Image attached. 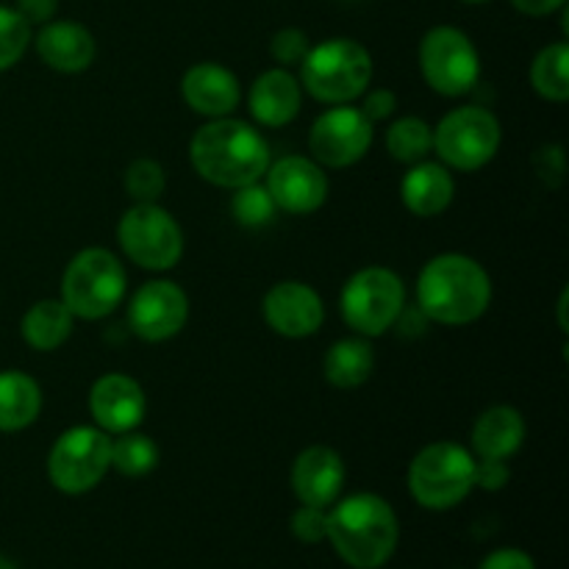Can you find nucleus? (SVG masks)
I'll use <instances>...</instances> for the list:
<instances>
[{
	"label": "nucleus",
	"instance_id": "f257e3e1",
	"mask_svg": "<svg viewBox=\"0 0 569 569\" xmlns=\"http://www.w3.org/2000/svg\"><path fill=\"white\" fill-rule=\"evenodd\" d=\"M189 159L203 181L222 189H239L264 176L270 167V148L248 122L217 117L198 128L189 142Z\"/></svg>",
	"mask_w": 569,
	"mask_h": 569
},
{
	"label": "nucleus",
	"instance_id": "f03ea898",
	"mask_svg": "<svg viewBox=\"0 0 569 569\" xmlns=\"http://www.w3.org/2000/svg\"><path fill=\"white\" fill-rule=\"evenodd\" d=\"M492 303L489 272L465 253H442L417 278V309L439 326H470Z\"/></svg>",
	"mask_w": 569,
	"mask_h": 569
},
{
	"label": "nucleus",
	"instance_id": "7ed1b4c3",
	"mask_svg": "<svg viewBox=\"0 0 569 569\" xmlns=\"http://www.w3.org/2000/svg\"><path fill=\"white\" fill-rule=\"evenodd\" d=\"M398 517L392 506L370 492L350 495L328 511L326 539L339 559L356 569H378L398 548Z\"/></svg>",
	"mask_w": 569,
	"mask_h": 569
},
{
	"label": "nucleus",
	"instance_id": "20e7f679",
	"mask_svg": "<svg viewBox=\"0 0 569 569\" xmlns=\"http://www.w3.org/2000/svg\"><path fill=\"white\" fill-rule=\"evenodd\" d=\"M300 81L320 103H353L372 81V56L356 39H328L309 48L306 59L300 61Z\"/></svg>",
	"mask_w": 569,
	"mask_h": 569
},
{
	"label": "nucleus",
	"instance_id": "39448f33",
	"mask_svg": "<svg viewBox=\"0 0 569 569\" xmlns=\"http://www.w3.org/2000/svg\"><path fill=\"white\" fill-rule=\"evenodd\" d=\"M128 276L122 261L106 248L72 256L61 278V300L81 320H103L126 298Z\"/></svg>",
	"mask_w": 569,
	"mask_h": 569
},
{
	"label": "nucleus",
	"instance_id": "423d86ee",
	"mask_svg": "<svg viewBox=\"0 0 569 569\" xmlns=\"http://www.w3.org/2000/svg\"><path fill=\"white\" fill-rule=\"evenodd\" d=\"M476 487V459L456 442H433L409 467V492L422 509L445 511L459 506Z\"/></svg>",
	"mask_w": 569,
	"mask_h": 569
},
{
	"label": "nucleus",
	"instance_id": "0eeeda50",
	"mask_svg": "<svg viewBox=\"0 0 569 569\" xmlns=\"http://www.w3.org/2000/svg\"><path fill=\"white\" fill-rule=\"evenodd\" d=\"M342 317L359 337L372 339L398 326L406 309V287L387 267H365L342 289Z\"/></svg>",
	"mask_w": 569,
	"mask_h": 569
},
{
	"label": "nucleus",
	"instance_id": "6e6552de",
	"mask_svg": "<svg viewBox=\"0 0 569 569\" xmlns=\"http://www.w3.org/2000/svg\"><path fill=\"white\" fill-rule=\"evenodd\" d=\"M500 139L503 128L492 111L483 106H461L442 117L433 131V150L448 170L476 172L495 159Z\"/></svg>",
	"mask_w": 569,
	"mask_h": 569
},
{
	"label": "nucleus",
	"instance_id": "1a4fd4ad",
	"mask_svg": "<svg viewBox=\"0 0 569 569\" xmlns=\"http://www.w3.org/2000/svg\"><path fill=\"white\" fill-rule=\"evenodd\" d=\"M122 253L142 270H170L183 256V231L159 203H133L117 226Z\"/></svg>",
	"mask_w": 569,
	"mask_h": 569
},
{
	"label": "nucleus",
	"instance_id": "9d476101",
	"mask_svg": "<svg viewBox=\"0 0 569 569\" xmlns=\"http://www.w3.org/2000/svg\"><path fill=\"white\" fill-rule=\"evenodd\" d=\"M111 470V437L98 426H78L61 433L48 456V476L59 492H92Z\"/></svg>",
	"mask_w": 569,
	"mask_h": 569
},
{
	"label": "nucleus",
	"instance_id": "9b49d317",
	"mask_svg": "<svg viewBox=\"0 0 569 569\" xmlns=\"http://www.w3.org/2000/svg\"><path fill=\"white\" fill-rule=\"evenodd\" d=\"M420 70L433 92L445 98L467 94L481 78V56L465 31L437 26L420 42Z\"/></svg>",
	"mask_w": 569,
	"mask_h": 569
},
{
	"label": "nucleus",
	"instance_id": "f8f14e48",
	"mask_svg": "<svg viewBox=\"0 0 569 569\" xmlns=\"http://www.w3.org/2000/svg\"><path fill=\"white\" fill-rule=\"evenodd\" d=\"M372 144V122L356 106H333L315 120L309 150L320 167L342 170L365 159Z\"/></svg>",
	"mask_w": 569,
	"mask_h": 569
},
{
	"label": "nucleus",
	"instance_id": "ddd939ff",
	"mask_svg": "<svg viewBox=\"0 0 569 569\" xmlns=\"http://www.w3.org/2000/svg\"><path fill=\"white\" fill-rule=\"evenodd\" d=\"M189 320V298L178 283L148 281L128 303V328L142 342H167Z\"/></svg>",
	"mask_w": 569,
	"mask_h": 569
},
{
	"label": "nucleus",
	"instance_id": "4468645a",
	"mask_svg": "<svg viewBox=\"0 0 569 569\" xmlns=\"http://www.w3.org/2000/svg\"><path fill=\"white\" fill-rule=\"evenodd\" d=\"M267 192L289 214H315L328 200V176L315 159L283 156L267 167Z\"/></svg>",
	"mask_w": 569,
	"mask_h": 569
},
{
	"label": "nucleus",
	"instance_id": "2eb2a0df",
	"mask_svg": "<svg viewBox=\"0 0 569 569\" xmlns=\"http://www.w3.org/2000/svg\"><path fill=\"white\" fill-rule=\"evenodd\" d=\"M89 411L100 431L117 437V433L137 431L148 411V398L131 376L109 372L94 381L92 392H89Z\"/></svg>",
	"mask_w": 569,
	"mask_h": 569
},
{
	"label": "nucleus",
	"instance_id": "dca6fc26",
	"mask_svg": "<svg viewBox=\"0 0 569 569\" xmlns=\"http://www.w3.org/2000/svg\"><path fill=\"white\" fill-rule=\"evenodd\" d=\"M264 320L276 333L287 339H306L320 331L326 306L320 295L303 281H281L264 295Z\"/></svg>",
	"mask_w": 569,
	"mask_h": 569
},
{
	"label": "nucleus",
	"instance_id": "f3484780",
	"mask_svg": "<svg viewBox=\"0 0 569 569\" xmlns=\"http://www.w3.org/2000/svg\"><path fill=\"white\" fill-rule=\"evenodd\" d=\"M345 461L328 445H311L295 459L292 489L303 506L328 509L337 503L345 487Z\"/></svg>",
	"mask_w": 569,
	"mask_h": 569
},
{
	"label": "nucleus",
	"instance_id": "a211bd4d",
	"mask_svg": "<svg viewBox=\"0 0 569 569\" xmlns=\"http://www.w3.org/2000/svg\"><path fill=\"white\" fill-rule=\"evenodd\" d=\"M181 94L189 109L217 120L237 109L242 92H239V78L228 67L217 61H200L183 72Z\"/></svg>",
	"mask_w": 569,
	"mask_h": 569
},
{
	"label": "nucleus",
	"instance_id": "6ab92c4d",
	"mask_svg": "<svg viewBox=\"0 0 569 569\" xmlns=\"http://www.w3.org/2000/svg\"><path fill=\"white\" fill-rule=\"evenodd\" d=\"M37 53L50 70L76 76V72L89 70L94 53H98V44L81 22L50 20L37 33Z\"/></svg>",
	"mask_w": 569,
	"mask_h": 569
},
{
	"label": "nucleus",
	"instance_id": "aec40b11",
	"mask_svg": "<svg viewBox=\"0 0 569 569\" xmlns=\"http://www.w3.org/2000/svg\"><path fill=\"white\" fill-rule=\"evenodd\" d=\"M300 103H303V89L300 81L287 72L283 67L276 70H267L264 76H259L250 87V114L259 126L267 128H281L289 126L295 117L300 114Z\"/></svg>",
	"mask_w": 569,
	"mask_h": 569
},
{
	"label": "nucleus",
	"instance_id": "412c9836",
	"mask_svg": "<svg viewBox=\"0 0 569 569\" xmlns=\"http://www.w3.org/2000/svg\"><path fill=\"white\" fill-rule=\"evenodd\" d=\"M456 181L450 170L437 161H417L411 170L406 172L403 183H400V198H403L406 209L417 217H437L453 203Z\"/></svg>",
	"mask_w": 569,
	"mask_h": 569
},
{
	"label": "nucleus",
	"instance_id": "4be33fe9",
	"mask_svg": "<svg viewBox=\"0 0 569 569\" xmlns=\"http://www.w3.org/2000/svg\"><path fill=\"white\" fill-rule=\"evenodd\" d=\"M526 442V420L511 406H492L472 426V448L481 459H511Z\"/></svg>",
	"mask_w": 569,
	"mask_h": 569
},
{
	"label": "nucleus",
	"instance_id": "5701e85b",
	"mask_svg": "<svg viewBox=\"0 0 569 569\" xmlns=\"http://www.w3.org/2000/svg\"><path fill=\"white\" fill-rule=\"evenodd\" d=\"M42 411V389L20 370L0 372V433L33 426Z\"/></svg>",
	"mask_w": 569,
	"mask_h": 569
},
{
	"label": "nucleus",
	"instance_id": "b1692460",
	"mask_svg": "<svg viewBox=\"0 0 569 569\" xmlns=\"http://www.w3.org/2000/svg\"><path fill=\"white\" fill-rule=\"evenodd\" d=\"M72 326H76V315L64 306V300H39L22 317V339L28 342V348L42 350V353H50V350L61 348V345L70 339Z\"/></svg>",
	"mask_w": 569,
	"mask_h": 569
},
{
	"label": "nucleus",
	"instance_id": "393cba45",
	"mask_svg": "<svg viewBox=\"0 0 569 569\" xmlns=\"http://www.w3.org/2000/svg\"><path fill=\"white\" fill-rule=\"evenodd\" d=\"M372 370H376V353L372 345L365 337L339 339L331 345L322 361V372H326L328 383L337 389H356L365 381H370Z\"/></svg>",
	"mask_w": 569,
	"mask_h": 569
},
{
	"label": "nucleus",
	"instance_id": "a878e982",
	"mask_svg": "<svg viewBox=\"0 0 569 569\" xmlns=\"http://www.w3.org/2000/svg\"><path fill=\"white\" fill-rule=\"evenodd\" d=\"M531 83L550 103H565L569 98V44L553 42L537 53L531 64Z\"/></svg>",
	"mask_w": 569,
	"mask_h": 569
},
{
	"label": "nucleus",
	"instance_id": "bb28decb",
	"mask_svg": "<svg viewBox=\"0 0 569 569\" xmlns=\"http://www.w3.org/2000/svg\"><path fill=\"white\" fill-rule=\"evenodd\" d=\"M387 150L400 164L426 161L433 150V128L420 117H400L387 131Z\"/></svg>",
	"mask_w": 569,
	"mask_h": 569
},
{
	"label": "nucleus",
	"instance_id": "cd10ccee",
	"mask_svg": "<svg viewBox=\"0 0 569 569\" xmlns=\"http://www.w3.org/2000/svg\"><path fill=\"white\" fill-rule=\"evenodd\" d=\"M159 465V448L150 437L144 433H117L111 439V470L128 478H142L156 470Z\"/></svg>",
	"mask_w": 569,
	"mask_h": 569
},
{
	"label": "nucleus",
	"instance_id": "c85d7f7f",
	"mask_svg": "<svg viewBox=\"0 0 569 569\" xmlns=\"http://www.w3.org/2000/svg\"><path fill=\"white\" fill-rule=\"evenodd\" d=\"M231 211L233 220L244 228H261L272 220V214L278 211L276 200L270 198L267 187H261L259 181L248 183V187L233 189V200H231Z\"/></svg>",
	"mask_w": 569,
	"mask_h": 569
},
{
	"label": "nucleus",
	"instance_id": "c756f323",
	"mask_svg": "<svg viewBox=\"0 0 569 569\" xmlns=\"http://www.w3.org/2000/svg\"><path fill=\"white\" fill-rule=\"evenodd\" d=\"M122 183H126V192L131 194L133 203H156L167 187L164 167L156 159H137L128 164Z\"/></svg>",
	"mask_w": 569,
	"mask_h": 569
},
{
	"label": "nucleus",
	"instance_id": "7c9ffc66",
	"mask_svg": "<svg viewBox=\"0 0 569 569\" xmlns=\"http://www.w3.org/2000/svg\"><path fill=\"white\" fill-rule=\"evenodd\" d=\"M31 44V26L17 9L0 6V72L14 67Z\"/></svg>",
	"mask_w": 569,
	"mask_h": 569
},
{
	"label": "nucleus",
	"instance_id": "2f4dec72",
	"mask_svg": "<svg viewBox=\"0 0 569 569\" xmlns=\"http://www.w3.org/2000/svg\"><path fill=\"white\" fill-rule=\"evenodd\" d=\"M270 53L281 67L300 64L306 59V53H309V37L300 28H281L270 39Z\"/></svg>",
	"mask_w": 569,
	"mask_h": 569
},
{
	"label": "nucleus",
	"instance_id": "473e14b6",
	"mask_svg": "<svg viewBox=\"0 0 569 569\" xmlns=\"http://www.w3.org/2000/svg\"><path fill=\"white\" fill-rule=\"evenodd\" d=\"M328 531V511L317 506H300L292 515V533L295 539L306 545H317L326 539Z\"/></svg>",
	"mask_w": 569,
	"mask_h": 569
},
{
	"label": "nucleus",
	"instance_id": "72a5a7b5",
	"mask_svg": "<svg viewBox=\"0 0 569 569\" xmlns=\"http://www.w3.org/2000/svg\"><path fill=\"white\" fill-rule=\"evenodd\" d=\"M511 472L509 465L503 459H481L476 461V487L489 489V492H498L509 483Z\"/></svg>",
	"mask_w": 569,
	"mask_h": 569
},
{
	"label": "nucleus",
	"instance_id": "f704fd0d",
	"mask_svg": "<svg viewBox=\"0 0 569 569\" xmlns=\"http://www.w3.org/2000/svg\"><path fill=\"white\" fill-rule=\"evenodd\" d=\"M395 109H398V94L392 89H370V92H365L361 111H365V117L370 122L389 120L395 114Z\"/></svg>",
	"mask_w": 569,
	"mask_h": 569
},
{
	"label": "nucleus",
	"instance_id": "c9c22d12",
	"mask_svg": "<svg viewBox=\"0 0 569 569\" xmlns=\"http://www.w3.org/2000/svg\"><path fill=\"white\" fill-rule=\"evenodd\" d=\"M14 9L26 17L28 26H44L59 11V0H17Z\"/></svg>",
	"mask_w": 569,
	"mask_h": 569
},
{
	"label": "nucleus",
	"instance_id": "e433bc0d",
	"mask_svg": "<svg viewBox=\"0 0 569 569\" xmlns=\"http://www.w3.org/2000/svg\"><path fill=\"white\" fill-rule=\"evenodd\" d=\"M481 569H537L533 567L531 556L522 553V550L506 548V550H495L492 556L483 559Z\"/></svg>",
	"mask_w": 569,
	"mask_h": 569
},
{
	"label": "nucleus",
	"instance_id": "4c0bfd02",
	"mask_svg": "<svg viewBox=\"0 0 569 569\" xmlns=\"http://www.w3.org/2000/svg\"><path fill=\"white\" fill-rule=\"evenodd\" d=\"M533 161H537V172L542 178H548L550 172H556L559 178L565 176V150L559 144H545Z\"/></svg>",
	"mask_w": 569,
	"mask_h": 569
},
{
	"label": "nucleus",
	"instance_id": "58836bf2",
	"mask_svg": "<svg viewBox=\"0 0 569 569\" xmlns=\"http://www.w3.org/2000/svg\"><path fill=\"white\" fill-rule=\"evenodd\" d=\"M511 6H515L520 14L548 17V14H553V11L565 9L567 0H511Z\"/></svg>",
	"mask_w": 569,
	"mask_h": 569
},
{
	"label": "nucleus",
	"instance_id": "ea45409f",
	"mask_svg": "<svg viewBox=\"0 0 569 569\" xmlns=\"http://www.w3.org/2000/svg\"><path fill=\"white\" fill-rule=\"evenodd\" d=\"M567 300H569V292L565 289V292H561V298H559V326H561V331H569V326H567Z\"/></svg>",
	"mask_w": 569,
	"mask_h": 569
},
{
	"label": "nucleus",
	"instance_id": "a19ab883",
	"mask_svg": "<svg viewBox=\"0 0 569 569\" xmlns=\"http://www.w3.org/2000/svg\"><path fill=\"white\" fill-rule=\"evenodd\" d=\"M0 569H17L14 565H11L9 559H3V556H0Z\"/></svg>",
	"mask_w": 569,
	"mask_h": 569
},
{
	"label": "nucleus",
	"instance_id": "79ce46f5",
	"mask_svg": "<svg viewBox=\"0 0 569 569\" xmlns=\"http://www.w3.org/2000/svg\"><path fill=\"white\" fill-rule=\"evenodd\" d=\"M465 3H487V0H465Z\"/></svg>",
	"mask_w": 569,
	"mask_h": 569
}]
</instances>
